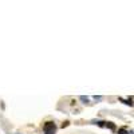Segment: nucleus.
I'll return each mask as SVG.
<instances>
[{"mask_svg":"<svg viewBox=\"0 0 134 134\" xmlns=\"http://www.w3.org/2000/svg\"><path fill=\"white\" fill-rule=\"evenodd\" d=\"M43 130H44V134H55L57 133V125L54 122L48 121L43 125Z\"/></svg>","mask_w":134,"mask_h":134,"instance_id":"f257e3e1","label":"nucleus"},{"mask_svg":"<svg viewBox=\"0 0 134 134\" xmlns=\"http://www.w3.org/2000/svg\"><path fill=\"white\" fill-rule=\"evenodd\" d=\"M105 126H107L110 130H115V125L113 124V122H106V124H105Z\"/></svg>","mask_w":134,"mask_h":134,"instance_id":"f03ea898","label":"nucleus"},{"mask_svg":"<svg viewBox=\"0 0 134 134\" xmlns=\"http://www.w3.org/2000/svg\"><path fill=\"white\" fill-rule=\"evenodd\" d=\"M93 124H95V125H98V126H105L106 122H105V121H93Z\"/></svg>","mask_w":134,"mask_h":134,"instance_id":"7ed1b4c3","label":"nucleus"},{"mask_svg":"<svg viewBox=\"0 0 134 134\" xmlns=\"http://www.w3.org/2000/svg\"><path fill=\"white\" fill-rule=\"evenodd\" d=\"M118 134H129V131L126 129H119L118 130Z\"/></svg>","mask_w":134,"mask_h":134,"instance_id":"20e7f679","label":"nucleus"},{"mask_svg":"<svg viewBox=\"0 0 134 134\" xmlns=\"http://www.w3.org/2000/svg\"><path fill=\"white\" fill-rule=\"evenodd\" d=\"M81 100H83L85 103H87V102H88V98H87V97H83V95H82V97H81Z\"/></svg>","mask_w":134,"mask_h":134,"instance_id":"39448f33","label":"nucleus"}]
</instances>
